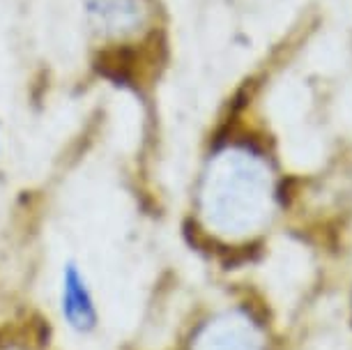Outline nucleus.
<instances>
[{"instance_id":"obj_2","label":"nucleus","mask_w":352,"mask_h":350,"mask_svg":"<svg viewBox=\"0 0 352 350\" xmlns=\"http://www.w3.org/2000/svg\"><path fill=\"white\" fill-rule=\"evenodd\" d=\"M88 8L99 30L106 32L131 30L143 21V8L138 0H90Z\"/></svg>"},{"instance_id":"obj_1","label":"nucleus","mask_w":352,"mask_h":350,"mask_svg":"<svg viewBox=\"0 0 352 350\" xmlns=\"http://www.w3.org/2000/svg\"><path fill=\"white\" fill-rule=\"evenodd\" d=\"M58 302H60L63 320L74 332L88 334L97 327L99 314L95 305V295H92L90 283L76 263L63 265L60 286H58Z\"/></svg>"}]
</instances>
